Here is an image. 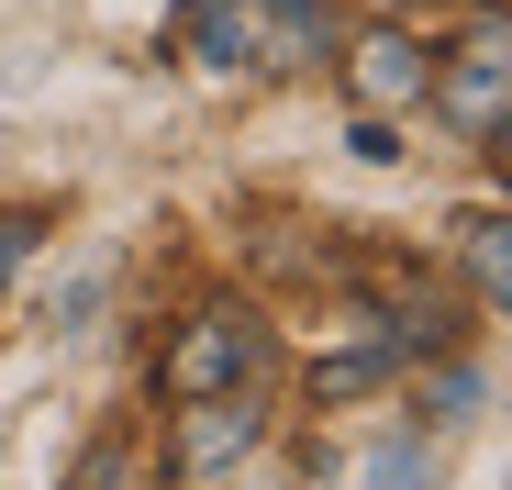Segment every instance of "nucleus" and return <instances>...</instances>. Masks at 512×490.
I'll use <instances>...</instances> for the list:
<instances>
[{"mask_svg":"<svg viewBox=\"0 0 512 490\" xmlns=\"http://www.w3.org/2000/svg\"><path fill=\"white\" fill-rule=\"evenodd\" d=\"M401 368V335H368V346H346V357H312V401L334 413V401H357V390H379Z\"/></svg>","mask_w":512,"mask_h":490,"instance_id":"6","label":"nucleus"},{"mask_svg":"<svg viewBox=\"0 0 512 490\" xmlns=\"http://www.w3.org/2000/svg\"><path fill=\"white\" fill-rule=\"evenodd\" d=\"M23 245H34V223H23V212H0V279L23 268Z\"/></svg>","mask_w":512,"mask_h":490,"instance_id":"9","label":"nucleus"},{"mask_svg":"<svg viewBox=\"0 0 512 490\" xmlns=\"http://www.w3.org/2000/svg\"><path fill=\"white\" fill-rule=\"evenodd\" d=\"M423 101H446L457 134H490V123L512 112V12H479V23L457 34V56L435 67V90H423Z\"/></svg>","mask_w":512,"mask_h":490,"instance_id":"3","label":"nucleus"},{"mask_svg":"<svg viewBox=\"0 0 512 490\" xmlns=\"http://www.w3.org/2000/svg\"><path fill=\"white\" fill-rule=\"evenodd\" d=\"M179 45L201 67H312L334 23H323V0H190Z\"/></svg>","mask_w":512,"mask_h":490,"instance_id":"1","label":"nucleus"},{"mask_svg":"<svg viewBox=\"0 0 512 490\" xmlns=\"http://www.w3.org/2000/svg\"><path fill=\"white\" fill-rule=\"evenodd\" d=\"M256 368H268V323H256L245 301H201L179 323V346L156 357V390L167 401H201V390H245Z\"/></svg>","mask_w":512,"mask_h":490,"instance_id":"2","label":"nucleus"},{"mask_svg":"<svg viewBox=\"0 0 512 490\" xmlns=\"http://www.w3.org/2000/svg\"><path fill=\"white\" fill-rule=\"evenodd\" d=\"M256 435H268V413H256L245 390H201L190 413H179V446H167V468L179 479H234L256 457Z\"/></svg>","mask_w":512,"mask_h":490,"instance_id":"4","label":"nucleus"},{"mask_svg":"<svg viewBox=\"0 0 512 490\" xmlns=\"http://www.w3.org/2000/svg\"><path fill=\"white\" fill-rule=\"evenodd\" d=\"M346 90H357V112H412L423 90H435V56H423L401 23H368L346 45Z\"/></svg>","mask_w":512,"mask_h":490,"instance_id":"5","label":"nucleus"},{"mask_svg":"<svg viewBox=\"0 0 512 490\" xmlns=\"http://www.w3.org/2000/svg\"><path fill=\"white\" fill-rule=\"evenodd\" d=\"M468 234V290L512 323V212H479V223H457Z\"/></svg>","mask_w":512,"mask_h":490,"instance_id":"7","label":"nucleus"},{"mask_svg":"<svg viewBox=\"0 0 512 490\" xmlns=\"http://www.w3.org/2000/svg\"><path fill=\"white\" fill-rule=\"evenodd\" d=\"M435 457H423V435H379L368 457H357V479H423Z\"/></svg>","mask_w":512,"mask_h":490,"instance_id":"8","label":"nucleus"}]
</instances>
